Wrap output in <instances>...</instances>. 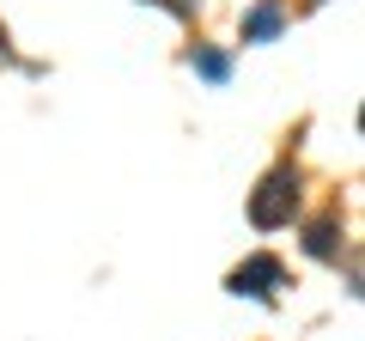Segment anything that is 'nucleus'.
I'll list each match as a JSON object with an SVG mask.
<instances>
[{
    "instance_id": "1",
    "label": "nucleus",
    "mask_w": 365,
    "mask_h": 341,
    "mask_svg": "<svg viewBox=\"0 0 365 341\" xmlns=\"http://www.w3.org/2000/svg\"><path fill=\"white\" fill-rule=\"evenodd\" d=\"M292 201H299V170L280 165L268 183L256 189V201H250V220H256L262 232H274V225H287V220H292Z\"/></svg>"
},
{
    "instance_id": "2",
    "label": "nucleus",
    "mask_w": 365,
    "mask_h": 341,
    "mask_svg": "<svg viewBox=\"0 0 365 341\" xmlns=\"http://www.w3.org/2000/svg\"><path fill=\"white\" fill-rule=\"evenodd\" d=\"M274 280H280V263H274V256H250V263L232 275V292H250V299H268V292H274Z\"/></svg>"
},
{
    "instance_id": "3",
    "label": "nucleus",
    "mask_w": 365,
    "mask_h": 341,
    "mask_svg": "<svg viewBox=\"0 0 365 341\" xmlns=\"http://www.w3.org/2000/svg\"><path fill=\"white\" fill-rule=\"evenodd\" d=\"M274 31H280V6H274V0H262L256 13L244 19V43H268Z\"/></svg>"
},
{
    "instance_id": "4",
    "label": "nucleus",
    "mask_w": 365,
    "mask_h": 341,
    "mask_svg": "<svg viewBox=\"0 0 365 341\" xmlns=\"http://www.w3.org/2000/svg\"><path fill=\"white\" fill-rule=\"evenodd\" d=\"M189 61H195V73H201V79H213V86H220V79L232 73V61H225L220 49H195V55H189Z\"/></svg>"
},
{
    "instance_id": "5",
    "label": "nucleus",
    "mask_w": 365,
    "mask_h": 341,
    "mask_svg": "<svg viewBox=\"0 0 365 341\" xmlns=\"http://www.w3.org/2000/svg\"><path fill=\"white\" fill-rule=\"evenodd\" d=\"M311 256H335V225H311Z\"/></svg>"
}]
</instances>
